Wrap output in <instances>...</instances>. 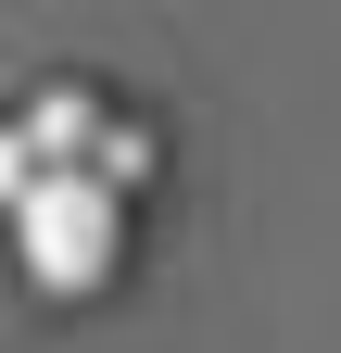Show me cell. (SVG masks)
<instances>
[{
  "instance_id": "cell-1",
  "label": "cell",
  "mask_w": 341,
  "mask_h": 353,
  "mask_svg": "<svg viewBox=\"0 0 341 353\" xmlns=\"http://www.w3.org/2000/svg\"><path fill=\"white\" fill-rule=\"evenodd\" d=\"M13 265L51 303H89V290H114V265H126V190L101 164H38L13 202Z\"/></svg>"
},
{
  "instance_id": "cell-2",
  "label": "cell",
  "mask_w": 341,
  "mask_h": 353,
  "mask_svg": "<svg viewBox=\"0 0 341 353\" xmlns=\"http://www.w3.org/2000/svg\"><path fill=\"white\" fill-rule=\"evenodd\" d=\"M89 139H101V101H89V88H38V101H26V152L38 164H89Z\"/></svg>"
},
{
  "instance_id": "cell-3",
  "label": "cell",
  "mask_w": 341,
  "mask_h": 353,
  "mask_svg": "<svg viewBox=\"0 0 341 353\" xmlns=\"http://www.w3.org/2000/svg\"><path fill=\"white\" fill-rule=\"evenodd\" d=\"M26 176H38V152H26V126H13V139H0V202H13Z\"/></svg>"
}]
</instances>
